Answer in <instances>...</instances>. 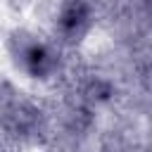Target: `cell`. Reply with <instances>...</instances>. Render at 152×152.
I'll use <instances>...</instances> for the list:
<instances>
[{
    "label": "cell",
    "instance_id": "cell-1",
    "mask_svg": "<svg viewBox=\"0 0 152 152\" xmlns=\"http://www.w3.org/2000/svg\"><path fill=\"white\" fill-rule=\"evenodd\" d=\"M10 52L17 66H21L33 78H48L57 66V55L24 28L10 36Z\"/></svg>",
    "mask_w": 152,
    "mask_h": 152
},
{
    "label": "cell",
    "instance_id": "cell-2",
    "mask_svg": "<svg viewBox=\"0 0 152 152\" xmlns=\"http://www.w3.org/2000/svg\"><path fill=\"white\" fill-rule=\"evenodd\" d=\"M57 26L64 40L69 43L81 40V36L90 26V5L86 0H64L59 17H57Z\"/></svg>",
    "mask_w": 152,
    "mask_h": 152
},
{
    "label": "cell",
    "instance_id": "cell-3",
    "mask_svg": "<svg viewBox=\"0 0 152 152\" xmlns=\"http://www.w3.org/2000/svg\"><path fill=\"white\" fill-rule=\"evenodd\" d=\"M109 95H112V88H109V83L102 81V78H93V81L86 86V97L93 100V102H102V100H107Z\"/></svg>",
    "mask_w": 152,
    "mask_h": 152
}]
</instances>
